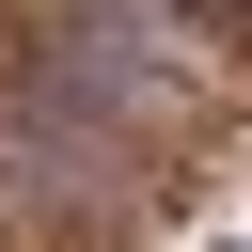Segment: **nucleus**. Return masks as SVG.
Listing matches in <instances>:
<instances>
[{
    "label": "nucleus",
    "instance_id": "nucleus-1",
    "mask_svg": "<svg viewBox=\"0 0 252 252\" xmlns=\"http://www.w3.org/2000/svg\"><path fill=\"white\" fill-rule=\"evenodd\" d=\"M189 252H252V236H189Z\"/></svg>",
    "mask_w": 252,
    "mask_h": 252
}]
</instances>
